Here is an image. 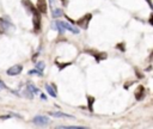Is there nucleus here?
<instances>
[{
    "mask_svg": "<svg viewBox=\"0 0 153 129\" xmlns=\"http://www.w3.org/2000/svg\"><path fill=\"white\" fill-rule=\"evenodd\" d=\"M22 4H23V5L25 6V8H26L27 11H30V12H32V11L35 10V7H33V5H32V2H31L30 0H23Z\"/></svg>",
    "mask_w": 153,
    "mask_h": 129,
    "instance_id": "1a4fd4ad",
    "label": "nucleus"
},
{
    "mask_svg": "<svg viewBox=\"0 0 153 129\" xmlns=\"http://www.w3.org/2000/svg\"><path fill=\"white\" fill-rule=\"evenodd\" d=\"M93 100H94V99H93L92 97H88V105H90V109H91V110H92V104H93Z\"/></svg>",
    "mask_w": 153,
    "mask_h": 129,
    "instance_id": "f3484780",
    "label": "nucleus"
},
{
    "mask_svg": "<svg viewBox=\"0 0 153 129\" xmlns=\"http://www.w3.org/2000/svg\"><path fill=\"white\" fill-rule=\"evenodd\" d=\"M60 24L62 25V27H63L65 30H69V31L73 32V33H79V30H78L75 26H73L72 24L66 23V22H61V20H60Z\"/></svg>",
    "mask_w": 153,
    "mask_h": 129,
    "instance_id": "39448f33",
    "label": "nucleus"
},
{
    "mask_svg": "<svg viewBox=\"0 0 153 129\" xmlns=\"http://www.w3.org/2000/svg\"><path fill=\"white\" fill-rule=\"evenodd\" d=\"M149 24H151V25H153V20H152V16H151V18H149Z\"/></svg>",
    "mask_w": 153,
    "mask_h": 129,
    "instance_id": "6ab92c4d",
    "label": "nucleus"
},
{
    "mask_svg": "<svg viewBox=\"0 0 153 129\" xmlns=\"http://www.w3.org/2000/svg\"><path fill=\"white\" fill-rule=\"evenodd\" d=\"M56 128H63V129H85V127H79V125H57Z\"/></svg>",
    "mask_w": 153,
    "mask_h": 129,
    "instance_id": "f8f14e48",
    "label": "nucleus"
},
{
    "mask_svg": "<svg viewBox=\"0 0 153 129\" xmlns=\"http://www.w3.org/2000/svg\"><path fill=\"white\" fill-rule=\"evenodd\" d=\"M147 2H148V5H149V7H152V2H151V0H146Z\"/></svg>",
    "mask_w": 153,
    "mask_h": 129,
    "instance_id": "aec40b11",
    "label": "nucleus"
},
{
    "mask_svg": "<svg viewBox=\"0 0 153 129\" xmlns=\"http://www.w3.org/2000/svg\"><path fill=\"white\" fill-rule=\"evenodd\" d=\"M32 122H33L35 124H37V125H45V124L49 123V118H48L47 116L38 115V116H36V117L32 119Z\"/></svg>",
    "mask_w": 153,
    "mask_h": 129,
    "instance_id": "20e7f679",
    "label": "nucleus"
},
{
    "mask_svg": "<svg viewBox=\"0 0 153 129\" xmlns=\"http://www.w3.org/2000/svg\"><path fill=\"white\" fill-rule=\"evenodd\" d=\"M44 62H37L36 63V69H38V70H41V72H43V69H44Z\"/></svg>",
    "mask_w": 153,
    "mask_h": 129,
    "instance_id": "2eb2a0df",
    "label": "nucleus"
},
{
    "mask_svg": "<svg viewBox=\"0 0 153 129\" xmlns=\"http://www.w3.org/2000/svg\"><path fill=\"white\" fill-rule=\"evenodd\" d=\"M29 74H32V75H39V76H42V75H43V74H42V72H41V70H38V69L29 70Z\"/></svg>",
    "mask_w": 153,
    "mask_h": 129,
    "instance_id": "dca6fc26",
    "label": "nucleus"
},
{
    "mask_svg": "<svg viewBox=\"0 0 153 129\" xmlns=\"http://www.w3.org/2000/svg\"><path fill=\"white\" fill-rule=\"evenodd\" d=\"M45 90H47V92H48V94L49 96H51V97H56V90H55V86H53V85H50V84H45Z\"/></svg>",
    "mask_w": 153,
    "mask_h": 129,
    "instance_id": "6e6552de",
    "label": "nucleus"
},
{
    "mask_svg": "<svg viewBox=\"0 0 153 129\" xmlns=\"http://www.w3.org/2000/svg\"><path fill=\"white\" fill-rule=\"evenodd\" d=\"M7 25H8V24H7L2 18H0V33H2V32H5V31H6Z\"/></svg>",
    "mask_w": 153,
    "mask_h": 129,
    "instance_id": "9b49d317",
    "label": "nucleus"
},
{
    "mask_svg": "<svg viewBox=\"0 0 153 129\" xmlns=\"http://www.w3.org/2000/svg\"><path fill=\"white\" fill-rule=\"evenodd\" d=\"M143 94H145V87L140 85V86L136 88V91H135V98H136L137 100H141V99L143 98Z\"/></svg>",
    "mask_w": 153,
    "mask_h": 129,
    "instance_id": "0eeeda50",
    "label": "nucleus"
},
{
    "mask_svg": "<svg viewBox=\"0 0 153 129\" xmlns=\"http://www.w3.org/2000/svg\"><path fill=\"white\" fill-rule=\"evenodd\" d=\"M91 18H92V16H91L90 13H87V14H85L82 18H80L79 20H76V25H78V26H80L81 29H87V27H88V23H90Z\"/></svg>",
    "mask_w": 153,
    "mask_h": 129,
    "instance_id": "f03ea898",
    "label": "nucleus"
},
{
    "mask_svg": "<svg viewBox=\"0 0 153 129\" xmlns=\"http://www.w3.org/2000/svg\"><path fill=\"white\" fill-rule=\"evenodd\" d=\"M0 88H6V85L2 82V80H0Z\"/></svg>",
    "mask_w": 153,
    "mask_h": 129,
    "instance_id": "a211bd4d",
    "label": "nucleus"
},
{
    "mask_svg": "<svg viewBox=\"0 0 153 129\" xmlns=\"http://www.w3.org/2000/svg\"><path fill=\"white\" fill-rule=\"evenodd\" d=\"M32 14H33V18H32L33 29H35V31H39V29H41V16L38 13V10L35 8L32 11Z\"/></svg>",
    "mask_w": 153,
    "mask_h": 129,
    "instance_id": "f257e3e1",
    "label": "nucleus"
},
{
    "mask_svg": "<svg viewBox=\"0 0 153 129\" xmlns=\"http://www.w3.org/2000/svg\"><path fill=\"white\" fill-rule=\"evenodd\" d=\"M27 90H29L32 94H39V93H41L39 90H38L35 85H32V84H27Z\"/></svg>",
    "mask_w": 153,
    "mask_h": 129,
    "instance_id": "9d476101",
    "label": "nucleus"
},
{
    "mask_svg": "<svg viewBox=\"0 0 153 129\" xmlns=\"http://www.w3.org/2000/svg\"><path fill=\"white\" fill-rule=\"evenodd\" d=\"M37 10L41 13H47V2H45V0H37Z\"/></svg>",
    "mask_w": 153,
    "mask_h": 129,
    "instance_id": "423d86ee",
    "label": "nucleus"
},
{
    "mask_svg": "<svg viewBox=\"0 0 153 129\" xmlns=\"http://www.w3.org/2000/svg\"><path fill=\"white\" fill-rule=\"evenodd\" d=\"M22 70H23V66H22V64H14V66L10 67L6 73H7L8 75H11V76H16V75L20 74Z\"/></svg>",
    "mask_w": 153,
    "mask_h": 129,
    "instance_id": "7ed1b4c3",
    "label": "nucleus"
},
{
    "mask_svg": "<svg viewBox=\"0 0 153 129\" xmlns=\"http://www.w3.org/2000/svg\"><path fill=\"white\" fill-rule=\"evenodd\" d=\"M50 116H54V117H72L71 115H67V113H63V112H49Z\"/></svg>",
    "mask_w": 153,
    "mask_h": 129,
    "instance_id": "ddd939ff",
    "label": "nucleus"
},
{
    "mask_svg": "<svg viewBox=\"0 0 153 129\" xmlns=\"http://www.w3.org/2000/svg\"><path fill=\"white\" fill-rule=\"evenodd\" d=\"M62 14V11L60 10V8H55V10H53V17L54 18H57V17H60Z\"/></svg>",
    "mask_w": 153,
    "mask_h": 129,
    "instance_id": "4468645a",
    "label": "nucleus"
}]
</instances>
